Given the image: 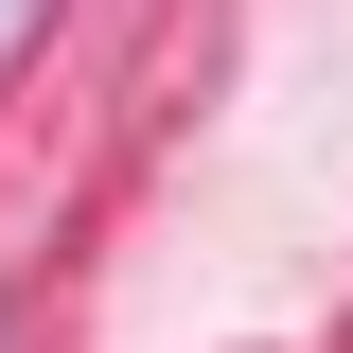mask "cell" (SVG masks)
Wrapping results in <instances>:
<instances>
[{
    "label": "cell",
    "mask_w": 353,
    "mask_h": 353,
    "mask_svg": "<svg viewBox=\"0 0 353 353\" xmlns=\"http://www.w3.org/2000/svg\"><path fill=\"white\" fill-rule=\"evenodd\" d=\"M18 18H36V0H0V36H18Z\"/></svg>",
    "instance_id": "obj_1"
}]
</instances>
